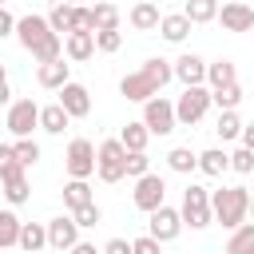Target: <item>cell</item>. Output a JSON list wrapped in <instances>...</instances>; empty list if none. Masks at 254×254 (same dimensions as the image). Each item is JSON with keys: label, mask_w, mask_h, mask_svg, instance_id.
<instances>
[{"label": "cell", "mask_w": 254, "mask_h": 254, "mask_svg": "<svg viewBox=\"0 0 254 254\" xmlns=\"http://www.w3.org/2000/svg\"><path fill=\"white\" fill-rule=\"evenodd\" d=\"M16 40L20 48L36 60V64H52V60H64V40L48 28V16L40 12H28V16H16Z\"/></svg>", "instance_id": "cell-1"}, {"label": "cell", "mask_w": 254, "mask_h": 254, "mask_svg": "<svg viewBox=\"0 0 254 254\" xmlns=\"http://www.w3.org/2000/svg\"><path fill=\"white\" fill-rule=\"evenodd\" d=\"M210 214H214V222H222V230H234V226L250 222V190L246 187L210 190Z\"/></svg>", "instance_id": "cell-2"}, {"label": "cell", "mask_w": 254, "mask_h": 254, "mask_svg": "<svg viewBox=\"0 0 254 254\" xmlns=\"http://www.w3.org/2000/svg\"><path fill=\"white\" fill-rule=\"evenodd\" d=\"M179 218H183V226H190V230H206V226L214 222V214H210V187L190 183V187L183 190Z\"/></svg>", "instance_id": "cell-3"}, {"label": "cell", "mask_w": 254, "mask_h": 254, "mask_svg": "<svg viewBox=\"0 0 254 254\" xmlns=\"http://www.w3.org/2000/svg\"><path fill=\"white\" fill-rule=\"evenodd\" d=\"M4 127L12 139H32V131L40 127V103L36 99H12L8 103V115H4Z\"/></svg>", "instance_id": "cell-4"}, {"label": "cell", "mask_w": 254, "mask_h": 254, "mask_svg": "<svg viewBox=\"0 0 254 254\" xmlns=\"http://www.w3.org/2000/svg\"><path fill=\"white\" fill-rule=\"evenodd\" d=\"M95 175H99L103 183L127 179V151H123L119 139H103V143L95 147Z\"/></svg>", "instance_id": "cell-5"}, {"label": "cell", "mask_w": 254, "mask_h": 254, "mask_svg": "<svg viewBox=\"0 0 254 254\" xmlns=\"http://www.w3.org/2000/svg\"><path fill=\"white\" fill-rule=\"evenodd\" d=\"M206 111H210V87H206V83L183 87V95L175 99V119H179V127H194Z\"/></svg>", "instance_id": "cell-6"}, {"label": "cell", "mask_w": 254, "mask_h": 254, "mask_svg": "<svg viewBox=\"0 0 254 254\" xmlns=\"http://www.w3.org/2000/svg\"><path fill=\"white\" fill-rule=\"evenodd\" d=\"M64 171H67V179H91L95 175V143L71 139L67 151H64Z\"/></svg>", "instance_id": "cell-7"}, {"label": "cell", "mask_w": 254, "mask_h": 254, "mask_svg": "<svg viewBox=\"0 0 254 254\" xmlns=\"http://www.w3.org/2000/svg\"><path fill=\"white\" fill-rule=\"evenodd\" d=\"M131 202H135V210H143V214H151V210H159V206L167 202V183H163V175H155V171H147L143 179H135V190H131Z\"/></svg>", "instance_id": "cell-8"}, {"label": "cell", "mask_w": 254, "mask_h": 254, "mask_svg": "<svg viewBox=\"0 0 254 254\" xmlns=\"http://www.w3.org/2000/svg\"><path fill=\"white\" fill-rule=\"evenodd\" d=\"M143 127H147L151 135H171V131L179 127V119H175V103H171L167 95L147 99V103H143Z\"/></svg>", "instance_id": "cell-9"}, {"label": "cell", "mask_w": 254, "mask_h": 254, "mask_svg": "<svg viewBox=\"0 0 254 254\" xmlns=\"http://www.w3.org/2000/svg\"><path fill=\"white\" fill-rule=\"evenodd\" d=\"M147 234L155 238V242H175L179 234H183V218H179V206H159V210H151L147 214Z\"/></svg>", "instance_id": "cell-10"}, {"label": "cell", "mask_w": 254, "mask_h": 254, "mask_svg": "<svg viewBox=\"0 0 254 254\" xmlns=\"http://www.w3.org/2000/svg\"><path fill=\"white\" fill-rule=\"evenodd\" d=\"M119 95H123V99H131V103H147V99L163 95V87H159L147 71H127V75L119 79Z\"/></svg>", "instance_id": "cell-11"}, {"label": "cell", "mask_w": 254, "mask_h": 254, "mask_svg": "<svg viewBox=\"0 0 254 254\" xmlns=\"http://www.w3.org/2000/svg\"><path fill=\"white\" fill-rule=\"evenodd\" d=\"M64 111H67V119H87L91 115V91L83 87V83H75V79H67L64 87H60V99H56Z\"/></svg>", "instance_id": "cell-12"}, {"label": "cell", "mask_w": 254, "mask_h": 254, "mask_svg": "<svg viewBox=\"0 0 254 254\" xmlns=\"http://www.w3.org/2000/svg\"><path fill=\"white\" fill-rule=\"evenodd\" d=\"M218 24H222V32H250V28H254V4H246V0H226V4L218 8Z\"/></svg>", "instance_id": "cell-13"}, {"label": "cell", "mask_w": 254, "mask_h": 254, "mask_svg": "<svg viewBox=\"0 0 254 254\" xmlns=\"http://www.w3.org/2000/svg\"><path fill=\"white\" fill-rule=\"evenodd\" d=\"M44 230H48V246H52V250H71V246L79 242V226H75V218H71V214L48 218V222H44Z\"/></svg>", "instance_id": "cell-14"}, {"label": "cell", "mask_w": 254, "mask_h": 254, "mask_svg": "<svg viewBox=\"0 0 254 254\" xmlns=\"http://www.w3.org/2000/svg\"><path fill=\"white\" fill-rule=\"evenodd\" d=\"M171 71H175V79H179L183 87H198V83H206V60L194 56V52H183V56L171 64Z\"/></svg>", "instance_id": "cell-15"}, {"label": "cell", "mask_w": 254, "mask_h": 254, "mask_svg": "<svg viewBox=\"0 0 254 254\" xmlns=\"http://www.w3.org/2000/svg\"><path fill=\"white\" fill-rule=\"evenodd\" d=\"M91 56H95V32H71V36H64V60L87 64Z\"/></svg>", "instance_id": "cell-16"}, {"label": "cell", "mask_w": 254, "mask_h": 254, "mask_svg": "<svg viewBox=\"0 0 254 254\" xmlns=\"http://www.w3.org/2000/svg\"><path fill=\"white\" fill-rule=\"evenodd\" d=\"M0 183H4V198L12 202V206H20V202H28V175H24V167L20 163H12L4 175H0Z\"/></svg>", "instance_id": "cell-17"}, {"label": "cell", "mask_w": 254, "mask_h": 254, "mask_svg": "<svg viewBox=\"0 0 254 254\" xmlns=\"http://www.w3.org/2000/svg\"><path fill=\"white\" fill-rule=\"evenodd\" d=\"M127 20H131V28H135V32H159L163 12H159V4H155V0H139V4H131Z\"/></svg>", "instance_id": "cell-18"}, {"label": "cell", "mask_w": 254, "mask_h": 254, "mask_svg": "<svg viewBox=\"0 0 254 254\" xmlns=\"http://www.w3.org/2000/svg\"><path fill=\"white\" fill-rule=\"evenodd\" d=\"M67 79H71V64H64V60H52V64H40L36 67V83L48 87V91H60Z\"/></svg>", "instance_id": "cell-19"}, {"label": "cell", "mask_w": 254, "mask_h": 254, "mask_svg": "<svg viewBox=\"0 0 254 254\" xmlns=\"http://www.w3.org/2000/svg\"><path fill=\"white\" fill-rule=\"evenodd\" d=\"M190 28H194V24H190L183 12H171V16L159 20V36H163L167 44H183V40L190 36Z\"/></svg>", "instance_id": "cell-20"}, {"label": "cell", "mask_w": 254, "mask_h": 254, "mask_svg": "<svg viewBox=\"0 0 254 254\" xmlns=\"http://www.w3.org/2000/svg\"><path fill=\"white\" fill-rule=\"evenodd\" d=\"M226 83H238L234 60H214V64H206V87L218 91V87H226Z\"/></svg>", "instance_id": "cell-21"}, {"label": "cell", "mask_w": 254, "mask_h": 254, "mask_svg": "<svg viewBox=\"0 0 254 254\" xmlns=\"http://www.w3.org/2000/svg\"><path fill=\"white\" fill-rule=\"evenodd\" d=\"M87 202H95L91 183H87V179H67V183H64V206H67V210H79V206H87Z\"/></svg>", "instance_id": "cell-22"}, {"label": "cell", "mask_w": 254, "mask_h": 254, "mask_svg": "<svg viewBox=\"0 0 254 254\" xmlns=\"http://www.w3.org/2000/svg\"><path fill=\"white\" fill-rule=\"evenodd\" d=\"M119 143H123V151H147L151 131L143 127V119H127V127L119 131Z\"/></svg>", "instance_id": "cell-23"}, {"label": "cell", "mask_w": 254, "mask_h": 254, "mask_svg": "<svg viewBox=\"0 0 254 254\" xmlns=\"http://www.w3.org/2000/svg\"><path fill=\"white\" fill-rule=\"evenodd\" d=\"M198 171L210 175V179H218L222 171H230V155L222 147H206V151H198Z\"/></svg>", "instance_id": "cell-24"}, {"label": "cell", "mask_w": 254, "mask_h": 254, "mask_svg": "<svg viewBox=\"0 0 254 254\" xmlns=\"http://www.w3.org/2000/svg\"><path fill=\"white\" fill-rule=\"evenodd\" d=\"M67 111L60 107V103H48V107H40V131H48V135H64L67 131Z\"/></svg>", "instance_id": "cell-25"}, {"label": "cell", "mask_w": 254, "mask_h": 254, "mask_svg": "<svg viewBox=\"0 0 254 254\" xmlns=\"http://www.w3.org/2000/svg\"><path fill=\"white\" fill-rule=\"evenodd\" d=\"M24 254H36V250H44L48 246V230H44V222H24L20 226V242H16Z\"/></svg>", "instance_id": "cell-26"}, {"label": "cell", "mask_w": 254, "mask_h": 254, "mask_svg": "<svg viewBox=\"0 0 254 254\" xmlns=\"http://www.w3.org/2000/svg\"><path fill=\"white\" fill-rule=\"evenodd\" d=\"M183 16L190 24H214L218 20V0H187L183 4Z\"/></svg>", "instance_id": "cell-27"}, {"label": "cell", "mask_w": 254, "mask_h": 254, "mask_svg": "<svg viewBox=\"0 0 254 254\" xmlns=\"http://www.w3.org/2000/svg\"><path fill=\"white\" fill-rule=\"evenodd\" d=\"M226 254H254V222H242L226 238Z\"/></svg>", "instance_id": "cell-28"}, {"label": "cell", "mask_w": 254, "mask_h": 254, "mask_svg": "<svg viewBox=\"0 0 254 254\" xmlns=\"http://www.w3.org/2000/svg\"><path fill=\"white\" fill-rule=\"evenodd\" d=\"M167 167H171L175 175H190V171H198V155H194L190 147H171V151H167Z\"/></svg>", "instance_id": "cell-29"}, {"label": "cell", "mask_w": 254, "mask_h": 254, "mask_svg": "<svg viewBox=\"0 0 254 254\" xmlns=\"http://www.w3.org/2000/svg\"><path fill=\"white\" fill-rule=\"evenodd\" d=\"M91 20H95V32H111V28H119V8L107 4V0H95L91 4Z\"/></svg>", "instance_id": "cell-30"}, {"label": "cell", "mask_w": 254, "mask_h": 254, "mask_svg": "<svg viewBox=\"0 0 254 254\" xmlns=\"http://www.w3.org/2000/svg\"><path fill=\"white\" fill-rule=\"evenodd\" d=\"M238 103H242V83H226V87L210 91V107H218V111H238Z\"/></svg>", "instance_id": "cell-31"}, {"label": "cell", "mask_w": 254, "mask_h": 254, "mask_svg": "<svg viewBox=\"0 0 254 254\" xmlns=\"http://www.w3.org/2000/svg\"><path fill=\"white\" fill-rule=\"evenodd\" d=\"M20 214L16 210H0V250H8V246H16L20 242Z\"/></svg>", "instance_id": "cell-32"}, {"label": "cell", "mask_w": 254, "mask_h": 254, "mask_svg": "<svg viewBox=\"0 0 254 254\" xmlns=\"http://www.w3.org/2000/svg\"><path fill=\"white\" fill-rule=\"evenodd\" d=\"M214 135H218L222 143L238 139V135H242V119H238V111H218V119H214Z\"/></svg>", "instance_id": "cell-33"}, {"label": "cell", "mask_w": 254, "mask_h": 254, "mask_svg": "<svg viewBox=\"0 0 254 254\" xmlns=\"http://www.w3.org/2000/svg\"><path fill=\"white\" fill-rule=\"evenodd\" d=\"M12 159L28 171V167H36L40 163V143L36 139H12Z\"/></svg>", "instance_id": "cell-34"}, {"label": "cell", "mask_w": 254, "mask_h": 254, "mask_svg": "<svg viewBox=\"0 0 254 254\" xmlns=\"http://www.w3.org/2000/svg\"><path fill=\"white\" fill-rule=\"evenodd\" d=\"M48 28L64 40V36L71 32V4H52V12H48Z\"/></svg>", "instance_id": "cell-35"}, {"label": "cell", "mask_w": 254, "mask_h": 254, "mask_svg": "<svg viewBox=\"0 0 254 254\" xmlns=\"http://www.w3.org/2000/svg\"><path fill=\"white\" fill-rule=\"evenodd\" d=\"M139 71H147L159 87H167L171 79H175V71H171V60H159V56H151V60H143V67Z\"/></svg>", "instance_id": "cell-36"}, {"label": "cell", "mask_w": 254, "mask_h": 254, "mask_svg": "<svg viewBox=\"0 0 254 254\" xmlns=\"http://www.w3.org/2000/svg\"><path fill=\"white\" fill-rule=\"evenodd\" d=\"M71 32H95V20H91V8L87 4H71Z\"/></svg>", "instance_id": "cell-37"}, {"label": "cell", "mask_w": 254, "mask_h": 254, "mask_svg": "<svg viewBox=\"0 0 254 254\" xmlns=\"http://www.w3.org/2000/svg\"><path fill=\"white\" fill-rule=\"evenodd\" d=\"M71 218H75V226H79V230H91V226H99V218H103V210H99L95 202H87V206H79V210H71Z\"/></svg>", "instance_id": "cell-38"}, {"label": "cell", "mask_w": 254, "mask_h": 254, "mask_svg": "<svg viewBox=\"0 0 254 254\" xmlns=\"http://www.w3.org/2000/svg\"><path fill=\"white\" fill-rule=\"evenodd\" d=\"M123 48V32L119 28H111V32H95V52H119Z\"/></svg>", "instance_id": "cell-39"}, {"label": "cell", "mask_w": 254, "mask_h": 254, "mask_svg": "<svg viewBox=\"0 0 254 254\" xmlns=\"http://www.w3.org/2000/svg\"><path fill=\"white\" fill-rule=\"evenodd\" d=\"M147 171H151L147 151H127V179H143Z\"/></svg>", "instance_id": "cell-40"}, {"label": "cell", "mask_w": 254, "mask_h": 254, "mask_svg": "<svg viewBox=\"0 0 254 254\" xmlns=\"http://www.w3.org/2000/svg\"><path fill=\"white\" fill-rule=\"evenodd\" d=\"M230 171H238V175H250V171H254V151H246V147L230 151Z\"/></svg>", "instance_id": "cell-41"}, {"label": "cell", "mask_w": 254, "mask_h": 254, "mask_svg": "<svg viewBox=\"0 0 254 254\" xmlns=\"http://www.w3.org/2000/svg\"><path fill=\"white\" fill-rule=\"evenodd\" d=\"M131 254H163V242H155L151 234H143V238L131 242Z\"/></svg>", "instance_id": "cell-42"}, {"label": "cell", "mask_w": 254, "mask_h": 254, "mask_svg": "<svg viewBox=\"0 0 254 254\" xmlns=\"http://www.w3.org/2000/svg\"><path fill=\"white\" fill-rule=\"evenodd\" d=\"M99 254H131V242H127V238H107Z\"/></svg>", "instance_id": "cell-43"}, {"label": "cell", "mask_w": 254, "mask_h": 254, "mask_svg": "<svg viewBox=\"0 0 254 254\" xmlns=\"http://www.w3.org/2000/svg\"><path fill=\"white\" fill-rule=\"evenodd\" d=\"M8 36H16V16L8 8H0V40H8Z\"/></svg>", "instance_id": "cell-44"}, {"label": "cell", "mask_w": 254, "mask_h": 254, "mask_svg": "<svg viewBox=\"0 0 254 254\" xmlns=\"http://www.w3.org/2000/svg\"><path fill=\"white\" fill-rule=\"evenodd\" d=\"M12 163H16V159H12V143H0V175H4Z\"/></svg>", "instance_id": "cell-45"}, {"label": "cell", "mask_w": 254, "mask_h": 254, "mask_svg": "<svg viewBox=\"0 0 254 254\" xmlns=\"http://www.w3.org/2000/svg\"><path fill=\"white\" fill-rule=\"evenodd\" d=\"M238 139H242L246 151H254V123H242V135H238Z\"/></svg>", "instance_id": "cell-46"}, {"label": "cell", "mask_w": 254, "mask_h": 254, "mask_svg": "<svg viewBox=\"0 0 254 254\" xmlns=\"http://www.w3.org/2000/svg\"><path fill=\"white\" fill-rule=\"evenodd\" d=\"M67 254H99V250H95V246H91V242H83V238H79V242H75V246H71V250H67Z\"/></svg>", "instance_id": "cell-47"}, {"label": "cell", "mask_w": 254, "mask_h": 254, "mask_svg": "<svg viewBox=\"0 0 254 254\" xmlns=\"http://www.w3.org/2000/svg\"><path fill=\"white\" fill-rule=\"evenodd\" d=\"M12 103V87H8V79H0V107H8Z\"/></svg>", "instance_id": "cell-48"}, {"label": "cell", "mask_w": 254, "mask_h": 254, "mask_svg": "<svg viewBox=\"0 0 254 254\" xmlns=\"http://www.w3.org/2000/svg\"><path fill=\"white\" fill-rule=\"evenodd\" d=\"M0 79H8V67H4V64H0Z\"/></svg>", "instance_id": "cell-49"}, {"label": "cell", "mask_w": 254, "mask_h": 254, "mask_svg": "<svg viewBox=\"0 0 254 254\" xmlns=\"http://www.w3.org/2000/svg\"><path fill=\"white\" fill-rule=\"evenodd\" d=\"M250 218H254V194H250Z\"/></svg>", "instance_id": "cell-50"}, {"label": "cell", "mask_w": 254, "mask_h": 254, "mask_svg": "<svg viewBox=\"0 0 254 254\" xmlns=\"http://www.w3.org/2000/svg\"><path fill=\"white\" fill-rule=\"evenodd\" d=\"M60 4H79V0H60Z\"/></svg>", "instance_id": "cell-51"}, {"label": "cell", "mask_w": 254, "mask_h": 254, "mask_svg": "<svg viewBox=\"0 0 254 254\" xmlns=\"http://www.w3.org/2000/svg\"><path fill=\"white\" fill-rule=\"evenodd\" d=\"M0 8H4V0H0Z\"/></svg>", "instance_id": "cell-52"}, {"label": "cell", "mask_w": 254, "mask_h": 254, "mask_svg": "<svg viewBox=\"0 0 254 254\" xmlns=\"http://www.w3.org/2000/svg\"><path fill=\"white\" fill-rule=\"evenodd\" d=\"M36 254H44V250H36Z\"/></svg>", "instance_id": "cell-53"}, {"label": "cell", "mask_w": 254, "mask_h": 254, "mask_svg": "<svg viewBox=\"0 0 254 254\" xmlns=\"http://www.w3.org/2000/svg\"><path fill=\"white\" fill-rule=\"evenodd\" d=\"M250 36H254V28H250Z\"/></svg>", "instance_id": "cell-54"}, {"label": "cell", "mask_w": 254, "mask_h": 254, "mask_svg": "<svg viewBox=\"0 0 254 254\" xmlns=\"http://www.w3.org/2000/svg\"><path fill=\"white\" fill-rule=\"evenodd\" d=\"M250 175H254V171H250Z\"/></svg>", "instance_id": "cell-55"}]
</instances>
